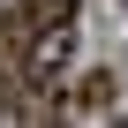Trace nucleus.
<instances>
[{
    "mask_svg": "<svg viewBox=\"0 0 128 128\" xmlns=\"http://www.w3.org/2000/svg\"><path fill=\"white\" fill-rule=\"evenodd\" d=\"M76 106H90V113H98V106H113V76H106V68H98V76H83Z\"/></svg>",
    "mask_w": 128,
    "mask_h": 128,
    "instance_id": "obj_3",
    "label": "nucleus"
},
{
    "mask_svg": "<svg viewBox=\"0 0 128 128\" xmlns=\"http://www.w3.org/2000/svg\"><path fill=\"white\" fill-rule=\"evenodd\" d=\"M30 30H38L30 8H8V15H0V76H23V60H30Z\"/></svg>",
    "mask_w": 128,
    "mask_h": 128,
    "instance_id": "obj_2",
    "label": "nucleus"
},
{
    "mask_svg": "<svg viewBox=\"0 0 128 128\" xmlns=\"http://www.w3.org/2000/svg\"><path fill=\"white\" fill-rule=\"evenodd\" d=\"M76 53V23H38L30 30V60H23V83H53Z\"/></svg>",
    "mask_w": 128,
    "mask_h": 128,
    "instance_id": "obj_1",
    "label": "nucleus"
}]
</instances>
